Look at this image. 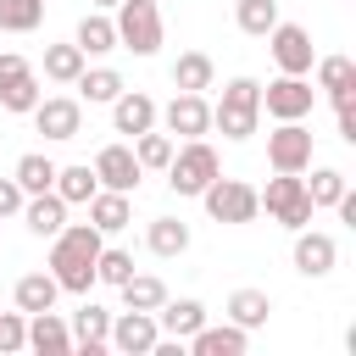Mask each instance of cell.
<instances>
[{
  "mask_svg": "<svg viewBox=\"0 0 356 356\" xmlns=\"http://www.w3.org/2000/svg\"><path fill=\"white\" fill-rule=\"evenodd\" d=\"M100 245H106V234H100L95 222H67V228L50 239L44 273H50L67 295H89V289H95V256H100Z\"/></svg>",
  "mask_w": 356,
  "mask_h": 356,
  "instance_id": "6da1fadb",
  "label": "cell"
},
{
  "mask_svg": "<svg viewBox=\"0 0 356 356\" xmlns=\"http://www.w3.org/2000/svg\"><path fill=\"white\" fill-rule=\"evenodd\" d=\"M261 122V83L256 78H228L222 83V100L211 106V128H222V139H250Z\"/></svg>",
  "mask_w": 356,
  "mask_h": 356,
  "instance_id": "7a4b0ae2",
  "label": "cell"
},
{
  "mask_svg": "<svg viewBox=\"0 0 356 356\" xmlns=\"http://www.w3.org/2000/svg\"><path fill=\"white\" fill-rule=\"evenodd\" d=\"M117 17V50H134V56H156L167 28H161V6L156 0H117L111 6Z\"/></svg>",
  "mask_w": 356,
  "mask_h": 356,
  "instance_id": "3957f363",
  "label": "cell"
},
{
  "mask_svg": "<svg viewBox=\"0 0 356 356\" xmlns=\"http://www.w3.org/2000/svg\"><path fill=\"white\" fill-rule=\"evenodd\" d=\"M256 206H261L273 222H284L289 234H295V228H306V222H312V211H317V206H312V195H306V178H300V172H273V178H267V189H256Z\"/></svg>",
  "mask_w": 356,
  "mask_h": 356,
  "instance_id": "277c9868",
  "label": "cell"
},
{
  "mask_svg": "<svg viewBox=\"0 0 356 356\" xmlns=\"http://www.w3.org/2000/svg\"><path fill=\"white\" fill-rule=\"evenodd\" d=\"M161 172H167V189H172V195L200 200V189L222 172V161H217V150H211L206 139H184V150H172V161H167Z\"/></svg>",
  "mask_w": 356,
  "mask_h": 356,
  "instance_id": "5b68a950",
  "label": "cell"
},
{
  "mask_svg": "<svg viewBox=\"0 0 356 356\" xmlns=\"http://www.w3.org/2000/svg\"><path fill=\"white\" fill-rule=\"evenodd\" d=\"M200 206H206V217L211 222H228V228H239V222H256V184H245V178H211L206 189H200Z\"/></svg>",
  "mask_w": 356,
  "mask_h": 356,
  "instance_id": "8992f818",
  "label": "cell"
},
{
  "mask_svg": "<svg viewBox=\"0 0 356 356\" xmlns=\"http://www.w3.org/2000/svg\"><path fill=\"white\" fill-rule=\"evenodd\" d=\"M312 106H317V89H312L306 78H295V72H278V78L261 89V111H267L273 122H306Z\"/></svg>",
  "mask_w": 356,
  "mask_h": 356,
  "instance_id": "52a82bcc",
  "label": "cell"
},
{
  "mask_svg": "<svg viewBox=\"0 0 356 356\" xmlns=\"http://www.w3.org/2000/svg\"><path fill=\"white\" fill-rule=\"evenodd\" d=\"M28 117H33V128H39L50 145H67V139L83 134V100H78V95H39V106H33Z\"/></svg>",
  "mask_w": 356,
  "mask_h": 356,
  "instance_id": "ba28073f",
  "label": "cell"
},
{
  "mask_svg": "<svg viewBox=\"0 0 356 356\" xmlns=\"http://www.w3.org/2000/svg\"><path fill=\"white\" fill-rule=\"evenodd\" d=\"M267 50H273L278 72H295V78H306V72H312V61H317V50H312V33H306L300 22H284V17L267 28Z\"/></svg>",
  "mask_w": 356,
  "mask_h": 356,
  "instance_id": "9c48e42d",
  "label": "cell"
},
{
  "mask_svg": "<svg viewBox=\"0 0 356 356\" xmlns=\"http://www.w3.org/2000/svg\"><path fill=\"white\" fill-rule=\"evenodd\" d=\"M267 167L273 172H306L312 167V128L306 122H278L267 134Z\"/></svg>",
  "mask_w": 356,
  "mask_h": 356,
  "instance_id": "30bf717a",
  "label": "cell"
},
{
  "mask_svg": "<svg viewBox=\"0 0 356 356\" xmlns=\"http://www.w3.org/2000/svg\"><path fill=\"white\" fill-rule=\"evenodd\" d=\"M161 339V328H156V312H134V306H122L117 317H111V328H106V345L111 350H122V356H150V345Z\"/></svg>",
  "mask_w": 356,
  "mask_h": 356,
  "instance_id": "8fae6325",
  "label": "cell"
},
{
  "mask_svg": "<svg viewBox=\"0 0 356 356\" xmlns=\"http://www.w3.org/2000/svg\"><path fill=\"white\" fill-rule=\"evenodd\" d=\"M156 122H167V134H184V139H206L211 134V106H206V95H189V89H178L161 111H156Z\"/></svg>",
  "mask_w": 356,
  "mask_h": 356,
  "instance_id": "7c38bea8",
  "label": "cell"
},
{
  "mask_svg": "<svg viewBox=\"0 0 356 356\" xmlns=\"http://www.w3.org/2000/svg\"><path fill=\"white\" fill-rule=\"evenodd\" d=\"M334 261H339L334 234H323V228H312V222L295 228V273H300V278H328Z\"/></svg>",
  "mask_w": 356,
  "mask_h": 356,
  "instance_id": "4fadbf2b",
  "label": "cell"
},
{
  "mask_svg": "<svg viewBox=\"0 0 356 356\" xmlns=\"http://www.w3.org/2000/svg\"><path fill=\"white\" fill-rule=\"evenodd\" d=\"M95 178H100V189H122V195H134L139 178H145V167H139L134 145H106V150L95 156Z\"/></svg>",
  "mask_w": 356,
  "mask_h": 356,
  "instance_id": "5bb4252c",
  "label": "cell"
},
{
  "mask_svg": "<svg viewBox=\"0 0 356 356\" xmlns=\"http://www.w3.org/2000/svg\"><path fill=\"white\" fill-rule=\"evenodd\" d=\"M17 217L28 222V234L56 239V234L67 228V200H61L56 189H39V195H28V200H22V211H17Z\"/></svg>",
  "mask_w": 356,
  "mask_h": 356,
  "instance_id": "9a60e30c",
  "label": "cell"
},
{
  "mask_svg": "<svg viewBox=\"0 0 356 356\" xmlns=\"http://www.w3.org/2000/svg\"><path fill=\"white\" fill-rule=\"evenodd\" d=\"M156 111H161V106H156V100H150L145 89H122V95L111 100V128L134 139V134H145V128H156Z\"/></svg>",
  "mask_w": 356,
  "mask_h": 356,
  "instance_id": "2e32d148",
  "label": "cell"
},
{
  "mask_svg": "<svg viewBox=\"0 0 356 356\" xmlns=\"http://www.w3.org/2000/svg\"><path fill=\"white\" fill-rule=\"evenodd\" d=\"M28 350H39V356H67L72 350V328L61 323L56 306L50 312H28Z\"/></svg>",
  "mask_w": 356,
  "mask_h": 356,
  "instance_id": "e0dca14e",
  "label": "cell"
},
{
  "mask_svg": "<svg viewBox=\"0 0 356 356\" xmlns=\"http://www.w3.org/2000/svg\"><path fill=\"white\" fill-rule=\"evenodd\" d=\"M245 345H250V328H239V323H222V328L200 323L189 334V350L195 356H245Z\"/></svg>",
  "mask_w": 356,
  "mask_h": 356,
  "instance_id": "ac0fdd59",
  "label": "cell"
},
{
  "mask_svg": "<svg viewBox=\"0 0 356 356\" xmlns=\"http://www.w3.org/2000/svg\"><path fill=\"white\" fill-rule=\"evenodd\" d=\"M89 222H95L100 234H122V228L134 222V195H122V189H95V195H89Z\"/></svg>",
  "mask_w": 356,
  "mask_h": 356,
  "instance_id": "d6986e66",
  "label": "cell"
},
{
  "mask_svg": "<svg viewBox=\"0 0 356 356\" xmlns=\"http://www.w3.org/2000/svg\"><path fill=\"white\" fill-rule=\"evenodd\" d=\"M200 323H206V306H200L195 295H184V300H172V295H167V300L156 306V328H161V334H172V339H189Z\"/></svg>",
  "mask_w": 356,
  "mask_h": 356,
  "instance_id": "ffe728a7",
  "label": "cell"
},
{
  "mask_svg": "<svg viewBox=\"0 0 356 356\" xmlns=\"http://www.w3.org/2000/svg\"><path fill=\"white\" fill-rule=\"evenodd\" d=\"M317 89H328V100H356V61L350 56H317Z\"/></svg>",
  "mask_w": 356,
  "mask_h": 356,
  "instance_id": "44dd1931",
  "label": "cell"
},
{
  "mask_svg": "<svg viewBox=\"0 0 356 356\" xmlns=\"http://www.w3.org/2000/svg\"><path fill=\"white\" fill-rule=\"evenodd\" d=\"M72 350H83V356H100L106 350V328H111V312H100L95 300L83 306V312H72Z\"/></svg>",
  "mask_w": 356,
  "mask_h": 356,
  "instance_id": "7402d4cb",
  "label": "cell"
},
{
  "mask_svg": "<svg viewBox=\"0 0 356 356\" xmlns=\"http://www.w3.org/2000/svg\"><path fill=\"white\" fill-rule=\"evenodd\" d=\"M72 89H78V100H89V106H111L128 83H122L117 67H83V72L72 78Z\"/></svg>",
  "mask_w": 356,
  "mask_h": 356,
  "instance_id": "603a6c76",
  "label": "cell"
},
{
  "mask_svg": "<svg viewBox=\"0 0 356 356\" xmlns=\"http://www.w3.org/2000/svg\"><path fill=\"white\" fill-rule=\"evenodd\" d=\"M72 44H78L83 56H106V50H117V22H111L106 11H89V17H78Z\"/></svg>",
  "mask_w": 356,
  "mask_h": 356,
  "instance_id": "cb8c5ba5",
  "label": "cell"
},
{
  "mask_svg": "<svg viewBox=\"0 0 356 356\" xmlns=\"http://www.w3.org/2000/svg\"><path fill=\"white\" fill-rule=\"evenodd\" d=\"M211 78H217V67H211V56H206V50H184V56L172 61V89L206 95V89H211Z\"/></svg>",
  "mask_w": 356,
  "mask_h": 356,
  "instance_id": "d4e9b609",
  "label": "cell"
},
{
  "mask_svg": "<svg viewBox=\"0 0 356 356\" xmlns=\"http://www.w3.org/2000/svg\"><path fill=\"white\" fill-rule=\"evenodd\" d=\"M67 206H89V195L100 189V178H95V167L89 161H72V167H56V184H50Z\"/></svg>",
  "mask_w": 356,
  "mask_h": 356,
  "instance_id": "484cf974",
  "label": "cell"
},
{
  "mask_svg": "<svg viewBox=\"0 0 356 356\" xmlns=\"http://www.w3.org/2000/svg\"><path fill=\"white\" fill-rule=\"evenodd\" d=\"M11 295H17V312H50V306L61 300V284H56L50 273H22Z\"/></svg>",
  "mask_w": 356,
  "mask_h": 356,
  "instance_id": "4316f807",
  "label": "cell"
},
{
  "mask_svg": "<svg viewBox=\"0 0 356 356\" xmlns=\"http://www.w3.org/2000/svg\"><path fill=\"white\" fill-rule=\"evenodd\" d=\"M145 245H150L156 256H184V250H189V222H184V217H150Z\"/></svg>",
  "mask_w": 356,
  "mask_h": 356,
  "instance_id": "83f0119b",
  "label": "cell"
},
{
  "mask_svg": "<svg viewBox=\"0 0 356 356\" xmlns=\"http://www.w3.org/2000/svg\"><path fill=\"white\" fill-rule=\"evenodd\" d=\"M267 317H273V295H267V289H234V295H228V323L261 328Z\"/></svg>",
  "mask_w": 356,
  "mask_h": 356,
  "instance_id": "f1b7e54d",
  "label": "cell"
},
{
  "mask_svg": "<svg viewBox=\"0 0 356 356\" xmlns=\"http://www.w3.org/2000/svg\"><path fill=\"white\" fill-rule=\"evenodd\" d=\"M117 289H122V306H134V312H156V306L167 300V284H161L156 273H128Z\"/></svg>",
  "mask_w": 356,
  "mask_h": 356,
  "instance_id": "f546056e",
  "label": "cell"
},
{
  "mask_svg": "<svg viewBox=\"0 0 356 356\" xmlns=\"http://www.w3.org/2000/svg\"><path fill=\"white\" fill-rule=\"evenodd\" d=\"M11 178L22 184V195H39V189H50V184H56V161H50L44 150H28V156H17Z\"/></svg>",
  "mask_w": 356,
  "mask_h": 356,
  "instance_id": "4dcf8cb0",
  "label": "cell"
},
{
  "mask_svg": "<svg viewBox=\"0 0 356 356\" xmlns=\"http://www.w3.org/2000/svg\"><path fill=\"white\" fill-rule=\"evenodd\" d=\"M83 67H89V56L78 44H44V78L50 83H72Z\"/></svg>",
  "mask_w": 356,
  "mask_h": 356,
  "instance_id": "1f68e13d",
  "label": "cell"
},
{
  "mask_svg": "<svg viewBox=\"0 0 356 356\" xmlns=\"http://www.w3.org/2000/svg\"><path fill=\"white\" fill-rule=\"evenodd\" d=\"M234 22H239V33L267 39V28L278 22V0H234Z\"/></svg>",
  "mask_w": 356,
  "mask_h": 356,
  "instance_id": "d6a6232c",
  "label": "cell"
},
{
  "mask_svg": "<svg viewBox=\"0 0 356 356\" xmlns=\"http://www.w3.org/2000/svg\"><path fill=\"white\" fill-rule=\"evenodd\" d=\"M172 134H156V128H145V134H134V156H139V167L145 172H161L167 161H172Z\"/></svg>",
  "mask_w": 356,
  "mask_h": 356,
  "instance_id": "836d02e7",
  "label": "cell"
},
{
  "mask_svg": "<svg viewBox=\"0 0 356 356\" xmlns=\"http://www.w3.org/2000/svg\"><path fill=\"white\" fill-rule=\"evenodd\" d=\"M44 22V0H0V33H33Z\"/></svg>",
  "mask_w": 356,
  "mask_h": 356,
  "instance_id": "e575fe53",
  "label": "cell"
},
{
  "mask_svg": "<svg viewBox=\"0 0 356 356\" xmlns=\"http://www.w3.org/2000/svg\"><path fill=\"white\" fill-rule=\"evenodd\" d=\"M39 95H44V89H39V78H33V72H22V78L0 83V111H17V117H22V111H33V106H39Z\"/></svg>",
  "mask_w": 356,
  "mask_h": 356,
  "instance_id": "d590c367",
  "label": "cell"
},
{
  "mask_svg": "<svg viewBox=\"0 0 356 356\" xmlns=\"http://www.w3.org/2000/svg\"><path fill=\"white\" fill-rule=\"evenodd\" d=\"M128 273H134V256H128L122 245H100V256H95V284H111V289H117Z\"/></svg>",
  "mask_w": 356,
  "mask_h": 356,
  "instance_id": "8d00e7d4",
  "label": "cell"
},
{
  "mask_svg": "<svg viewBox=\"0 0 356 356\" xmlns=\"http://www.w3.org/2000/svg\"><path fill=\"white\" fill-rule=\"evenodd\" d=\"M306 195H312V206H334V200L345 195V172H339V167H312Z\"/></svg>",
  "mask_w": 356,
  "mask_h": 356,
  "instance_id": "74e56055",
  "label": "cell"
},
{
  "mask_svg": "<svg viewBox=\"0 0 356 356\" xmlns=\"http://www.w3.org/2000/svg\"><path fill=\"white\" fill-rule=\"evenodd\" d=\"M0 350H28V312H0Z\"/></svg>",
  "mask_w": 356,
  "mask_h": 356,
  "instance_id": "f35d334b",
  "label": "cell"
},
{
  "mask_svg": "<svg viewBox=\"0 0 356 356\" xmlns=\"http://www.w3.org/2000/svg\"><path fill=\"white\" fill-rule=\"evenodd\" d=\"M22 200H28V195H22V184H17V178H0V217H17V211H22Z\"/></svg>",
  "mask_w": 356,
  "mask_h": 356,
  "instance_id": "ab89813d",
  "label": "cell"
},
{
  "mask_svg": "<svg viewBox=\"0 0 356 356\" xmlns=\"http://www.w3.org/2000/svg\"><path fill=\"white\" fill-rule=\"evenodd\" d=\"M22 72H33V67H28V56H17V50H0V83H11V78H22Z\"/></svg>",
  "mask_w": 356,
  "mask_h": 356,
  "instance_id": "60d3db41",
  "label": "cell"
},
{
  "mask_svg": "<svg viewBox=\"0 0 356 356\" xmlns=\"http://www.w3.org/2000/svg\"><path fill=\"white\" fill-rule=\"evenodd\" d=\"M334 111H339V139H345V145H356V100H339Z\"/></svg>",
  "mask_w": 356,
  "mask_h": 356,
  "instance_id": "b9f144b4",
  "label": "cell"
},
{
  "mask_svg": "<svg viewBox=\"0 0 356 356\" xmlns=\"http://www.w3.org/2000/svg\"><path fill=\"white\" fill-rule=\"evenodd\" d=\"M95 6H100V11H111V6H117V0H95Z\"/></svg>",
  "mask_w": 356,
  "mask_h": 356,
  "instance_id": "7bdbcfd3",
  "label": "cell"
}]
</instances>
